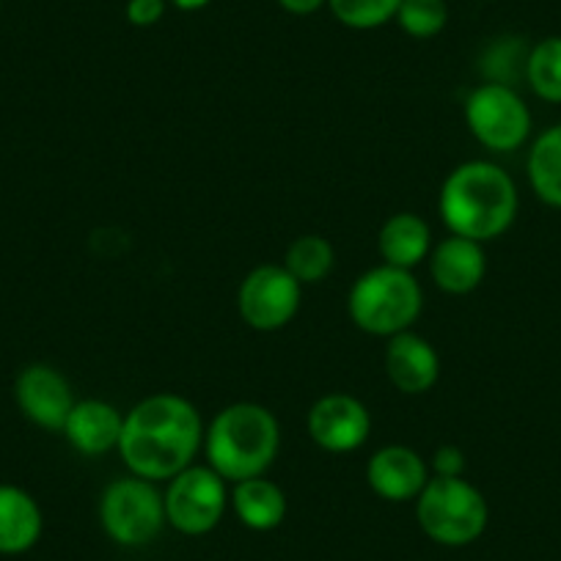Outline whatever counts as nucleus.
I'll return each mask as SVG.
<instances>
[{
    "instance_id": "24",
    "label": "nucleus",
    "mask_w": 561,
    "mask_h": 561,
    "mask_svg": "<svg viewBox=\"0 0 561 561\" xmlns=\"http://www.w3.org/2000/svg\"><path fill=\"white\" fill-rule=\"evenodd\" d=\"M430 473L433 477H466V455H462L460 446H438L433 455V460H430Z\"/></svg>"
},
{
    "instance_id": "7",
    "label": "nucleus",
    "mask_w": 561,
    "mask_h": 561,
    "mask_svg": "<svg viewBox=\"0 0 561 561\" xmlns=\"http://www.w3.org/2000/svg\"><path fill=\"white\" fill-rule=\"evenodd\" d=\"M468 133L488 152H517L531 135V111L510 83L477 85L466 100Z\"/></svg>"
},
{
    "instance_id": "22",
    "label": "nucleus",
    "mask_w": 561,
    "mask_h": 561,
    "mask_svg": "<svg viewBox=\"0 0 561 561\" xmlns=\"http://www.w3.org/2000/svg\"><path fill=\"white\" fill-rule=\"evenodd\" d=\"M393 20L413 39H435L449 23V7L446 0H402Z\"/></svg>"
},
{
    "instance_id": "17",
    "label": "nucleus",
    "mask_w": 561,
    "mask_h": 561,
    "mask_svg": "<svg viewBox=\"0 0 561 561\" xmlns=\"http://www.w3.org/2000/svg\"><path fill=\"white\" fill-rule=\"evenodd\" d=\"M42 510L31 493L14 484H0V553L18 556L42 537Z\"/></svg>"
},
{
    "instance_id": "26",
    "label": "nucleus",
    "mask_w": 561,
    "mask_h": 561,
    "mask_svg": "<svg viewBox=\"0 0 561 561\" xmlns=\"http://www.w3.org/2000/svg\"><path fill=\"white\" fill-rule=\"evenodd\" d=\"M278 7L295 18H309V14H317L322 7H328V0H278Z\"/></svg>"
},
{
    "instance_id": "11",
    "label": "nucleus",
    "mask_w": 561,
    "mask_h": 561,
    "mask_svg": "<svg viewBox=\"0 0 561 561\" xmlns=\"http://www.w3.org/2000/svg\"><path fill=\"white\" fill-rule=\"evenodd\" d=\"M14 399L31 424L61 433L72 404L78 402L67 377L47 364H31L14 382Z\"/></svg>"
},
{
    "instance_id": "13",
    "label": "nucleus",
    "mask_w": 561,
    "mask_h": 561,
    "mask_svg": "<svg viewBox=\"0 0 561 561\" xmlns=\"http://www.w3.org/2000/svg\"><path fill=\"white\" fill-rule=\"evenodd\" d=\"M382 366H386L388 382L408 397L433 391L440 377L438 350L430 339L419 336L415 331H404L388 339Z\"/></svg>"
},
{
    "instance_id": "14",
    "label": "nucleus",
    "mask_w": 561,
    "mask_h": 561,
    "mask_svg": "<svg viewBox=\"0 0 561 561\" xmlns=\"http://www.w3.org/2000/svg\"><path fill=\"white\" fill-rule=\"evenodd\" d=\"M430 275L435 287L446 295H471L482 287L488 275V253L482 242H473L468 237L449 234L435 242L430 251Z\"/></svg>"
},
{
    "instance_id": "8",
    "label": "nucleus",
    "mask_w": 561,
    "mask_h": 561,
    "mask_svg": "<svg viewBox=\"0 0 561 561\" xmlns=\"http://www.w3.org/2000/svg\"><path fill=\"white\" fill-rule=\"evenodd\" d=\"M163 504L165 523H171V528H176L185 537H202L218 526L226 506H229L226 479L215 473L207 462L204 466L193 462L174 479H169Z\"/></svg>"
},
{
    "instance_id": "9",
    "label": "nucleus",
    "mask_w": 561,
    "mask_h": 561,
    "mask_svg": "<svg viewBox=\"0 0 561 561\" xmlns=\"http://www.w3.org/2000/svg\"><path fill=\"white\" fill-rule=\"evenodd\" d=\"M304 287L284 264H259L237 289V311L251 331L275 333L298 317Z\"/></svg>"
},
{
    "instance_id": "3",
    "label": "nucleus",
    "mask_w": 561,
    "mask_h": 561,
    "mask_svg": "<svg viewBox=\"0 0 561 561\" xmlns=\"http://www.w3.org/2000/svg\"><path fill=\"white\" fill-rule=\"evenodd\" d=\"M207 466L226 482L267 477L280 451V424L259 402H231L204 427Z\"/></svg>"
},
{
    "instance_id": "5",
    "label": "nucleus",
    "mask_w": 561,
    "mask_h": 561,
    "mask_svg": "<svg viewBox=\"0 0 561 561\" xmlns=\"http://www.w3.org/2000/svg\"><path fill=\"white\" fill-rule=\"evenodd\" d=\"M421 531L446 548L477 542L490 520L488 499L466 477H430L427 488L415 499Z\"/></svg>"
},
{
    "instance_id": "25",
    "label": "nucleus",
    "mask_w": 561,
    "mask_h": 561,
    "mask_svg": "<svg viewBox=\"0 0 561 561\" xmlns=\"http://www.w3.org/2000/svg\"><path fill=\"white\" fill-rule=\"evenodd\" d=\"M165 7H169V0H127V23H133L135 28H152L163 20Z\"/></svg>"
},
{
    "instance_id": "23",
    "label": "nucleus",
    "mask_w": 561,
    "mask_h": 561,
    "mask_svg": "<svg viewBox=\"0 0 561 561\" xmlns=\"http://www.w3.org/2000/svg\"><path fill=\"white\" fill-rule=\"evenodd\" d=\"M402 0H328V9L353 31H371L391 23Z\"/></svg>"
},
{
    "instance_id": "19",
    "label": "nucleus",
    "mask_w": 561,
    "mask_h": 561,
    "mask_svg": "<svg viewBox=\"0 0 561 561\" xmlns=\"http://www.w3.org/2000/svg\"><path fill=\"white\" fill-rule=\"evenodd\" d=\"M528 185L548 207L561 209V122L534 138L526 158Z\"/></svg>"
},
{
    "instance_id": "18",
    "label": "nucleus",
    "mask_w": 561,
    "mask_h": 561,
    "mask_svg": "<svg viewBox=\"0 0 561 561\" xmlns=\"http://www.w3.org/2000/svg\"><path fill=\"white\" fill-rule=\"evenodd\" d=\"M229 504L242 526L251 531H273L287 517V493L267 477L237 482L229 495Z\"/></svg>"
},
{
    "instance_id": "15",
    "label": "nucleus",
    "mask_w": 561,
    "mask_h": 561,
    "mask_svg": "<svg viewBox=\"0 0 561 561\" xmlns=\"http://www.w3.org/2000/svg\"><path fill=\"white\" fill-rule=\"evenodd\" d=\"M124 413L105 399H78L64 424V438L78 455L102 457L118 449Z\"/></svg>"
},
{
    "instance_id": "21",
    "label": "nucleus",
    "mask_w": 561,
    "mask_h": 561,
    "mask_svg": "<svg viewBox=\"0 0 561 561\" xmlns=\"http://www.w3.org/2000/svg\"><path fill=\"white\" fill-rule=\"evenodd\" d=\"M523 75L534 96L550 105H561V36H545L537 42L528 50Z\"/></svg>"
},
{
    "instance_id": "1",
    "label": "nucleus",
    "mask_w": 561,
    "mask_h": 561,
    "mask_svg": "<svg viewBox=\"0 0 561 561\" xmlns=\"http://www.w3.org/2000/svg\"><path fill=\"white\" fill-rule=\"evenodd\" d=\"M204 446V421L196 404L174 391L149 393L124 413L118 457L127 473L169 482L193 466Z\"/></svg>"
},
{
    "instance_id": "16",
    "label": "nucleus",
    "mask_w": 561,
    "mask_h": 561,
    "mask_svg": "<svg viewBox=\"0 0 561 561\" xmlns=\"http://www.w3.org/2000/svg\"><path fill=\"white\" fill-rule=\"evenodd\" d=\"M433 245V229L415 213L391 215L377 231V251L382 264L399 270H415L421 262H427Z\"/></svg>"
},
{
    "instance_id": "12",
    "label": "nucleus",
    "mask_w": 561,
    "mask_h": 561,
    "mask_svg": "<svg viewBox=\"0 0 561 561\" xmlns=\"http://www.w3.org/2000/svg\"><path fill=\"white\" fill-rule=\"evenodd\" d=\"M430 462L415 449L402 444H391L377 449L366 462V482L371 493L391 504L415 501L430 482Z\"/></svg>"
},
{
    "instance_id": "27",
    "label": "nucleus",
    "mask_w": 561,
    "mask_h": 561,
    "mask_svg": "<svg viewBox=\"0 0 561 561\" xmlns=\"http://www.w3.org/2000/svg\"><path fill=\"white\" fill-rule=\"evenodd\" d=\"M180 12H198V9L209 7V0H171Z\"/></svg>"
},
{
    "instance_id": "20",
    "label": "nucleus",
    "mask_w": 561,
    "mask_h": 561,
    "mask_svg": "<svg viewBox=\"0 0 561 561\" xmlns=\"http://www.w3.org/2000/svg\"><path fill=\"white\" fill-rule=\"evenodd\" d=\"M284 267L293 273L300 287H314L336 267V251L333 242L322 234H300L289 242Z\"/></svg>"
},
{
    "instance_id": "6",
    "label": "nucleus",
    "mask_w": 561,
    "mask_h": 561,
    "mask_svg": "<svg viewBox=\"0 0 561 561\" xmlns=\"http://www.w3.org/2000/svg\"><path fill=\"white\" fill-rule=\"evenodd\" d=\"M100 523L113 542L140 548L158 539L165 526V504L158 484L127 473L102 490Z\"/></svg>"
},
{
    "instance_id": "4",
    "label": "nucleus",
    "mask_w": 561,
    "mask_h": 561,
    "mask_svg": "<svg viewBox=\"0 0 561 561\" xmlns=\"http://www.w3.org/2000/svg\"><path fill=\"white\" fill-rule=\"evenodd\" d=\"M424 309V289L413 270L377 264L353 280L347 295V314L358 331L377 339H391L413 331Z\"/></svg>"
},
{
    "instance_id": "2",
    "label": "nucleus",
    "mask_w": 561,
    "mask_h": 561,
    "mask_svg": "<svg viewBox=\"0 0 561 561\" xmlns=\"http://www.w3.org/2000/svg\"><path fill=\"white\" fill-rule=\"evenodd\" d=\"M520 207V193L510 171L490 160H468L440 185L438 213L449 234L473 242L499 240L512 229Z\"/></svg>"
},
{
    "instance_id": "10",
    "label": "nucleus",
    "mask_w": 561,
    "mask_h": 561,
    "mask_svg": "<svg viewBox=\"0 0 561 561\" xmlns=\"http://www.w3.org/2000/svg\"><path fill=\"white\" fill-rule=\"evenodd\" d=\"M306 430L309 438L328 455H350L369 440L371 413L353 393L333 391L311 404Z\"/></svg>"
}]
</instances>
